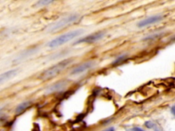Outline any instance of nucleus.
<instances>
[{
	"mask_svg": "<svg viewBox=\"0 0 175 131\" xmlns=\"http://www.w3.org/2000/svg\"><path fill=\"white\" fill-rule=\"evenodd\" d=\"M51 3H53V1H50V0H41V1H38V2L36 3V6L38 7L45 6L51 4Z\"/></svg>",
	"mask_w": 175,
	"mask_h": 131,
	"instance_id": "9d476101",
	"label": "nucleus"
},
{
	"mask_svg": "<svg viewBox=\"0 0 175 131\" xmlns=\"http://www.w3.org/2000/svg\"><path fill=\"white\" fill-rule=\"evenodd\" d=\"M104 36V33L103 32H97L93 34L89 35L88 36L83 38L80 40H79L78 41L76 42V44L78 43H92L94 42L98 41L101 38H103V37Z\"/></svg>",
	"mask_w": 175,
	"mask_h": 131,
	"instance_id": "20e7f679",
	"label": "nucleus"
},
{
	"mask_svg": "<svg viewBox=\"0 0 175 131\" xmlns=\"http://www.w3.org/2000/svg\"><path fill=\"white\" fill-rule=\"evenodd\" d=\"M133 131H144V130L140 128H137V127H136V128H134V129H133Z\"/></svg>",
	"mask_w": 175,
	"mask_h": 131,
	"instance_id": "ddd939ff",
	"label": "nucleus"
},
{
	"mask_svg": "<svg viewBox=\"0 0 175 131\" xmlns=\"http://www.w3.org/2000/svg\"><path fill=\"white\" fill-rule=\"evenodd\" d=\"M0 111H1V107H0Z\"/></svg>",
	"mask_w": 175,
	"mask_h": 131,
	"instance_id": "2eb2a0df",
	"label": "nucleus"
},
{
	"mask_svg": "<svg viewBox=\"0 0 175 131\" xmlns=\"http://www.w3.org/2000/svg\"><path fill=\"white\" fill-rule=\"evenodd\" d=\"M32 104V102L30 101H25V102H23L20 104L19 105H18L16 108L15 110V113L16 114L19 115L21 114V113H23L25 109H27L28 107H29Z\"/></svg>",
	"mask_w": 175,
	"mask_h": 131,
	"instance_id": "1a4fd4ad",
	"label": "nucleus"
},
{
	"mask_svg": "<svg viewBox=\"0 0 175 131\" xmlns=\"http://www.w3.org/2000/svg\"><path fill=\"white\" fill-rule=\"evenodd\" d=\"M18 73L17 69H14V70H10L2 73L0 75V84H2L4 82H6L10 79L13 78L16 76Z\"/></svg>",
	"mask_w": 175,
	"mask_h": 131,
	"instance_id": "0eeeda50",
	"label": "nucleus"
},
{
	"mask_svg": "<svg viewBox=\"0 0 175 131\" xmlns=\"http://www.w3.org/2000/svg\"><path fill=\"white\" fill-rule=\"evenodd\" d=\"M72 62V59H65L56 63V64L50 67L41 75V78L43 79H50L56 77L65 68H66Z\"/></svg>",
	"mask_w": 175,
	"mask_h": 131,
	"instance_id": "f03ea898",
	"label": "nucleus"
},
{
	"mask_svg": "<svg viewBox=\"0 0 175 131\" xmlns=\"http://www.w3.org/2000/svg\"><path fill=\"white\" fill-rule=\"evenodd\" d=\"M125 57H126V55H121V56H120L118 57V58H117L116 60H115L114 62H113V63H114V64H115V63H118L119 62H120V61L124 60V59H125Z\"/></svg>",
	"mask_w": 175,
	"mask_h": 131,
	"instance_id": "9b49d317",
	"label": "nucleus"
},
{
	"mask_svg": "<svg viewBox=\"0 0 175 131\" xmlns=\"http://www.w3.org/2000/svg\"><path fill=\"white\" fill-rule=\"evenodd\" d=\"M171 112H172V114L174 115V116H175V105H174L172 107V109H171Z\"/></svg>",
	"mask_w": 175,
	"mask_h": 131,
	"instance_id": "f8f14e48",
	"label": "nucleus"
},
{
	"mask_svg": "<svg viewBox=\"0 0 175 131\" xmlns=\"http://www.w3.org/2000/svg\"><path fill=\"white\" fill-rule=\"evenodd\" d=\"M162 19V17L160 15H155V16H152V17H150L147 19L143 20V21H141L140 22H139L138 26L139 27H146L147 25L153 24L155 23H158Z\"/></svg>",
	"mask_w": 175,
	"mask_h": 131,
	"instance_id": "39448f33",
	"label": "nucleus"
},
{
	"mask_svg": "<svg viewBox=\"0 0 175 131\" xmlns=\"http://www.w3.org/2000/svg\"><path fill=\"white\" fill-rule=\"evenodd\" d=\"M94 65V63L92 61H88V62L82 63V64L76 67V68L73 69L71 72V74L72 75H78L80 74V73H82L85 71H86L90 69V68H92Z\"/></svg>",
	"mask_w": 175,
	"mask_h": 131,
	"instance_id": "423d86ee",
	"label": "nucleus"
},
{
	"mask_svg": "<svg viewBox=\"0 0 175 131\" xmlns=\"http://www.w3.org/2000/svg\"><path fill=\"white\" fill-rule=\"evenodd\" d=\"M103 131H114V128H109L106 129V130H103Z\"/></svg>",
	"mask_w": 175,
	"mask_h": 131,
	"instance_id": "4468645a",
	"label": "nucleus"
},
{
	"mask_svg": "<svg viewBox=\"0 0 175 131\" xmlns=\"http://www.w3.org/2000/svg\"><path fill=\"white\" fill-rule=\"evenodd\" d=\"M1 118H0V120H1Z\"/></svg>",
	"mask_w": 175,
	"mask_h": 131,
	"instance_id": "dca6fc26",
	"label": "nucleus"
},
{
	"mask_svg": "<svg viewBox=\"0 0 175 131\" xmlns=\"http://www.w3.org/2000/svg\"><path fill=\"white\" fill-rule=\"evenodd\" d=\"M78 17V15H71L68 16V17H66L63 18V19H60V21L51 24L50 26L48 27L47 31H49V32H53V31L59 30V29L63 28V27L66 26V25L71 24V23L77 21Z\"/></svg>",
	"mask_w": 175,
	"mask_h": 131,
	"instance_id": "7ed1b4c3",
	"label": "nucleus"
},
{
	"mask_svg": "<svg viewBox=\"0 0 175 131\" xmlns=\"http://www.w3.org/2000/svg\"><path fill=\"white\" fill-rule=\"evenodd\" d=\"M65 86L66 83L64 81H60V82L54 83V84L49 87L48 90H47V92H57V91H59L62 90V89H63Z\"/></svg>",
	"mask_w": 175,
	"mask_h": 131,
	"instance_id": "6e6552de",
	"label": "nucleus"
},
{
	"mask_svg": "<svg viewBox=\"0 0 175 131\" xmlns=\"http://www.w3.org/2000/svg\"><path fill=\"white\" fill-rule=\"evenodd\" d=\"M83 32V29H77V30L66 33L64 34H62L58 37L55 38V39L51 40L50 43H49L48 47H50V48H54V47L61 46V45H64V44L68 43L69 41L77 37L78 36L81 35Z\"/></svg>",
	"mask_w": 175,
	"mask_h": 131,
	"instance_id": "f257e3e1",
	"label": "nucleus"
}]
</instances>
